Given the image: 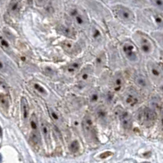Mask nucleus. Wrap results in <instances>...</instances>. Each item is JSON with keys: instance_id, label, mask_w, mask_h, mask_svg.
<instances>
[{"instance_id": "nucleus-1", "label": "nucleus", "mask_w": 163, "mask_h": 163, "mask_svg": "<svg viewBox=\"0 0 163 163\" xmlns=\"http://www.w3.org/2000/svg\"><path fill=\"white\" fill-rule=\"evenodd\" d=\"M112 12L116 17L118 18L123 23L130 24L134 22V15L130 8L122 5H116L112 7Z\"/></svg>"}, {"instance_id": "nucleus-2", "label": "nucleus", "mask_w": 163, "mask_h": 163, "mask_svg": "<svg viewBox=\"0 0 163 163\" xmlns=\"http://www.w3.org/2000/svg\"><path fill=\"white\" fill-rule=\"evenodd\" d=\"M134 37L137 43H138L141 51L143 52V54H147V55L152 54V50H153V44H152V41L150 40V39L145 34L137 32L134 35Z\"/></svg>"}, {"instance_id": "nucleus-3", "label": "nucleus", "mask_w": 163, "mask_h": 163, "mask_svg": "<svg viewBox=\"0 0 163 163\" xmlns=\"http://www.w3.org/2000/svg\"><path fill=\"white\" fill-rule=\"evenodd\" d=\"M139 112V113L138 115L139 121L143 122L144 125L147 126H150L154 124L156 119V115L153 110L148 107H145L143 109H141Z\"/></svg>"}, {"instance_id": "nucleus-4", "label": "nucleus", "mask_w": 163, "mask_h": 163, "mask_svg": "<svg viewBox=\"0 0 163 163\" xmlns=\"http://www.w3.org/2000/svg\"><path fill=\"white\" fill-rule=\"evenodd\" d=\"M122 50L126 58L130 62H137L139 60V54L136 47L130 41H126L122 46Z\"/></svg>"}, {"instance_id": "nucleus-5", "label": "nucleus", "mask_w": 163, "mask_h": 163, "mask_svg": "<svg viewBox=\"0 0 163 163\" xmlns=\"http://www.w3.org/2000/svg\"><path fill=\"white\" fill-rule=\"evenodd\" d=\"M147 69H148V72H149L151 78L154 82L159 83L162 81L163 72L158 64H156V63H153V62H149L147 64Z\"/></svg>"}, {"instance_id": "nucleus-6", "label": "nucleus", "mask_w": 163, "mask_h": 163, "mask_svg": "<svg viewBox=\"0 0 163 163\" xmlns=\"http://www.w3.org/2000/svg\"><path fill=\"white\" fill-rule=\"evenodd\" d=\"M82 125L85 134L88 139L94 140V139H96V132L94 130V124H93V121H92L90 116H85V118L83 120Z\"/></svg>"}, {"instance_id": "nucleus-7", "label": "nucleus", "mask_w": 163, "mask_h": 163, "mask_svg": "<svg viewBox=\"0 0 163 163\" xmlns=\"http://www.w3.org/2000/svg\"><path fill=\"white\" fill-rule=\"evenodd\" d=\"M70 15L73 18L74 21L81 27L87 26L88 18L85 13L77 7H74L70 11Z\"/></svg>"}, {"instance_id": "nucleus-8", "label": "nucleus", "mask_w": 163, "mask_h": 163, "mask_svg": "<svg viewBox=\"0 0 163 163\" xmlns=\"http://www.w3.org/2000/svg\"><path fill=\"white\" fill-rule=\"evenodd\" d=\"M118 116L121 121V125L125 128V130H130L132 127V117L128 112L124 109H120L118 111Z\"/></svg>"}, {"instance_id": "nucleus-9", "label": "nucleus", "mask_w": 163, "mask_h": 163, "mask_svg": "<svg viewBox=\"0 0 163 163\" xmlns=\"http://www.w3.org/2000/svg\"><path fill=\"white\" fill-rule=\"evenodd\" d=\"M125 103L129 107H134L139 103V97L137 92L133 89L128 90L125 95Z\"/></svg>"}, {"instance_id": "nucleus-10", "label": "nucleus", "mask_w": 163, "mask_h": 163, "mask_svg": "<svg viewBox=\"0 0 163 163\" xmlns=\"http://www.w3.org/2000/svg\"><path fill=\"white\" fill-rule=\"evenodd\" d=\"M124 85V78L121 72H117L112 81V87L115 92H120Z\"/></svg>"}, {"instance_id": "nucleus-11", "label": "nucleus", "mask_w": 163, "mask_h": 163, "mask_svg": "<svg viewBox=\"0 0 163 163\" xmlns=\"http://www.w3.org/2000/svg\"><path fill=\"white\" fill-rule=\"evenodd\" d=\"M93 75V68L91 66H87L82 70L79 75V80L83 83H86L90 81Z\"/></svg>"}, {"instance_id": "nucleus-12", "label": "nucleus", "mask_w": 163, "mask_h": 163, "mask_svg": "<svg viewBox=\"0 0 163 163\" xmlns=\"http://www.w3.org/2000/svg\"><path fill=\"white\" fill-rule=\"evenodd\" d=\"M21 8V0H12L9 3L8 12L9 13L14 16H18L20 13Z\"/></svg>"}, {"instance_id": "nucleus-13", "label": "nucleus", "mask_w": 163, "mask_h": 163, "mask_svg": "<svg viewBox=\"0 0 163 163\" xmlns=\"http://www.w3.org/2000/svg\"><path fill=\"white\" fill-rule=\"evenodd\" d=\"M40 131L42 133L43 137L44 138L45 141L48 144H50V139H51V134H50V130H49V125L45 121H40Z\"/></svg>"}, {"instance_id": "nucleus-14", "label": "nucleus", "mask_w": 163, "mask_h": 163, "mask_svg": "<svg viewBox=\"0 0 163 163\" xmlns=\"http://www.w3.org/2000/svg\"><path fill=\"white\" fill-rule=\"evenodd\" d=\"M96 116L98 121H100L102 123H105L108 118L107 108L104 106H99L96 110Z\"/></svg>"}, {"instance_id": "nucleus-15", "label": "nucleus", "mask_w": 163, "mask_h": 163, "mask_svg": "<svg viewBox=\"0 0 163 163\" xmlns=\"http://www.w3.org/2000/svg\"><path fill=\"white\" fill-rule=\"evenodd\" d=\"M21 113H22V117L25 121L29 117V104L27 102L26 98H22L21 101Z\"/></svg>"}, {"instance_id": "nucleus-16", "label": "nucleus", "mask_w": 163, "mask_h": 163, "mask_svg": "<svg viewBox=\"0 0 163 163\" xmlns=\"http://www.w3.org/2000/svg\"><path fill=\"white\" fill-rule=\"evenodd\" d=\"M58 32L61 35H63L67 37H70V38H73L74 37V32L71 28L66 26H59L57 29Z\"/></svg>"}, {"instance_id": "nucleus-17", "label": "nucleus", "mask_w": 163, "mask_h": 163, "mask_svg": "<svg viewBox=\"0 0 163 163\" xmlns=\"http://www.w3.org/2000/svg\"><path fill=\"white\" fill-rule=\"evenodd\" d=\"M152 20L154 21L155 24L159 27L163 29V13L158 12H152Z\"/></svg>"}, {"instance_id": "nucleus-18", "label": "nucleus", "mask_w": 163, "mask_h": 163, "mask_svg": "<svg viewBox=\"0 0 163 163\" xmlns=\"http://www.w3.org/2000/svg\"><path fill=\"white\" fill-rule=\"evenodd\" d=\"M30 128H31V133L39 134V126H38V121L35 115L33 114L30 120Z\"/></svg>"}, {"instance_id": "nucleus-19", "label": "nucleus", "mask_w": 163, "mask_h": 163, "mask_svg": "<svg viewBox=\"0 0 163 163\" xmlns=\"http://www.w3.org/2000/svg\"><path fill=\"white\" fill-rule=\"evenodd\" d=\"M0 47L2 48V50H4L7 53L11 52V47H10L8 41L4 38V36L2 35L1 33H0Z\"/></svg>"}, {"instance_id": "nucleus-20", "label": "nucleus", "mask_w": 163, "mask_h": 163, "mask_svg": "<svg viewBox=\"0 0 163 163\" xmlns=\"http://www.w3.org/2000/svg\"><path fill=\"white\" fill-rule=\"evenodd\" d=\"M80 67H81V63L79 62L72 63L67 67V72L69 74H75L78 72Z\"/></svg>"}, {"instance_id": "nucleus-21", "label": "nucleus", "mask_w": 163, "mask_h": 163, "mask_svg": "<svg viewBox=\"0 0 163 163\" xmlns=\"http://www.w3.org/2000/svg\"><path fill=\"white\" fill-rule=\"evenodd\" d=\"M135 81H136L137 85H139V87L141 88H147V85H148V83H147V79L143 76H138L135 79Z\"/></svg>"}, {"instance_id": "nucleus-22", "label": "nucleus", "mask_w": 163, "mask_h": 163, "mask_svg": "<svg viewBox=\"0 0 163 163\" xmlns=\"http://www.w3.org/2000/svg\"><path fill=\"white\" fill-rule=\"evenodd\" d=\"M69 150L70 152H73V153H76V152H79L80 150V143L77 140H73L72 143H70L69 146Z\"/></svg>"}, {"instance_id": "nucleus-23", "label": "nucleus", "mask_w": 163, "mask_h": 163, "mask_svg": "<svg viewBox=\"0 0 163 163\" xmlns=\"http://www.w3.org/2000/svg\"><path fill=\"white\" fill-rule=\"evenodd\" d=\"M152 37L157 41L159 45L163 49V32H155V33H152Z\"/></svg>"}, {"instance_id": "nucleus-24", "label": "nucleus", "mask_w": 163, "mask_h": 163, "mask_svg": "<svg viewBox=\"0 0 163 163\" xmlns=\"http://www.w3.org/2000/svg\"><path fill=\"white\" fill-rule=\"evenodd\" d=\"M98 99H99V94H98V91L92 92L90 96V103H93V104L97 103L98 102Z\"/></svg>"}, {"instance_id": "nucleus-25", "label": "nucleus", "mask_w": 163, "mask_h": 163, "mask_svg": "<svg viewBox=\"0 0 163 163\" xmlns=\"http://www.w3.org/2000/svg\"><path fill=\"white\" fill-rule=\"evenodd\" d=\"M34 89L38 92L39 94H42V95H46L47 94V92L45 90V89L43 86H41L40 84H37V83H35L33 85Z\"/></svg>"}, {"instance_id": "nucleus-26", "label": "nucleus", "mask_w": 163, "mask_h": 163, "mask_svg": "<svg viewBox=\"0 0 163 163\" xmlns=\"http://www.w3.org/2000/svg\"><path fill=\"white\" fill-rule=\"evenodd\" d=\"M49 115L51 116L52 119H53L54 121H56V122H59V121H61L60 116H59V115H58V112H55L54 110L49 109Z\"/></svg>"}, {"instance_id": "nucleus-27", "label": "nucleus", "mask_w": 163, "mask_h": 163, "mask_svg": "<svg viewBox=\"0 0 163 163\" xmlns=\"http://www.w3.org/2000/svg\"><path fill=\"white\" fill-rule=\"evenodd\" d=\"M0 104L4 107H8L9 106L8 99L3 94H0Z\"/></svg>"}, {"instance_id": "nucleus-28", "label": "nucleus", "mask_w": 163, "mask_h": 163, "mask_svg": "<svg viewBox=\"0 0 163 163\" xmlns=\"http://www.w3.org/2000/svg\"><path fill=\"white\" fill-rule=\"evenodd\" d=\"M92 35H93V37H94V40H99L102 37L100 30L98 28H96V27H94L93 30H92Z\"/></svg>"}, {"instance_id": "nucleus-29", "label": "nucleus", "mask_w": 163, "mask_h": 163, "mask_svg": "<svg viewBox=\"0 0 163 163\" xmlns=\"http://www.w3.org/2000/svg\"><path fill=\"white\" fill-rule=\"evenodd\" d=\"M96 63L98 66H102L105 63V56L104 54H101L98 57V58L96 59Z\"/></svg>"}, {"instance_id": "nucleus-30", "label": "nucleus", "mask_w": 163, "mask_h": 163, "mask_svg": "<svg viewBox=\"0 0 163 163\" xmlns=\"http://www.w3.org/2000/svg\"><path fill=\"white\" fill-rule=\"evenodd\" d=\"M152 2L156 7L163 9V0H152Z\"/></svg>"}, {"instance_id": "nucleus-31", "label": "nucleus", "mask_w": 163, "mask_h": 163, "mask_svg": "<svg viewBox=\"0 0 163 163\" xmlns=\"http://www.w3.org/2000/svg\"><path fill=\"white\" fill-rule=\"evenodd\" d=\"M48 0H35V4L39 7H43V6H44L46 4V2H47Z\"/></svg>"}, {"instance_id": "nucleus-32", "label": "nucleus", "mask_w": 163, "mask_h": 163, "mask_svg": "<svg viewBox=\"0 0 163 163\" xmlns=\"http://www.w3.org/2000/svg\"><path fill=\"white\" fill-rule=\"evenodd\" d=\"M6 69H7V67L5 65V63L0 59V72H6Z\"/></svg>"}, {"instance_id": "nucleus-33", "label": "nucleus", "mask_w": 163, "mask_h": 163, "mask_svg": "<svg viewBox=\"0 0 163 163\" xmlns=\"http://www.w3.org/2000/svg\"><path fill=\"white\" fill-rule=\"evenodd\" d=\"M0 85H2L1 87H2L3 89H7V85H6V84L1 80V79H0Z\"/></svg>"}, {"instance_id": "nucleus-34", "label": "nucleus", "mask_w": 163, "mask_h": 163, "mask_svg": "<svg viewBox=\"0 0 163 163\" xmlns=\"http://www.w3.org/2000/svg\"><path fill=\"white\" fill-rule=\"evenodd\" d=\"M161 125L163 126V105L161 106Z\"/></svg>"}, {"instance_id": "nucleus-35", "label": "nucleus", "mask_w": 163, "mask_h": 163, "mask_svg": "<svg viewBox=\"0 0 163 163\" xmlns=\"http://www.w3.org/2000/svg\"><path fill=\"white\" fill-rule=\"evenodd\" d=\"M105 154L106 155H101V157H102V158H105L106 156H108V155L111 154V153H109V152H106Z\"/></svg>"}, {"instance_id": "nucleus-36", "label": "nucleus", "mask_w": 163, "mask_h": 163, "mask_svg": "<svg viewBox=\"0 0 163 163\" xmlns=\"http://www.w3.org/2000/svg\"><path fill=\"white\" fill-rule=\"evenodd\" d=\"M5 1H6V0H0V2H5Z\"/></svg>"}, {"instance_id": "nucleus-37", "label": "nucleus", "mask_w": 163, "mask_h": 163, "mask_svg": "<svg viewBox=\"0 0 163 163\" xmlns=\"http://www.w3.org/2000/svg\"><path fill=\"white\" fill-rule=\"evenodd\" d=\"M143 163H150V162H148V161H144V162H143Z\"/></svg>"}, {"instance_id": "nucleus-38", "label": "nucleus", "mask_w": 163, "mask_h": 163, "mask_svg": "<svg viewBox=\"0 0 163 163\" xmlns=\"http://www.w3.org/2000/svg\"><path fill=\"white\" fill-rule=\"evenodd\" d=\"M1 160H2V159H1V156H0V161H1Z\"/></svg>"}]
</instances>
